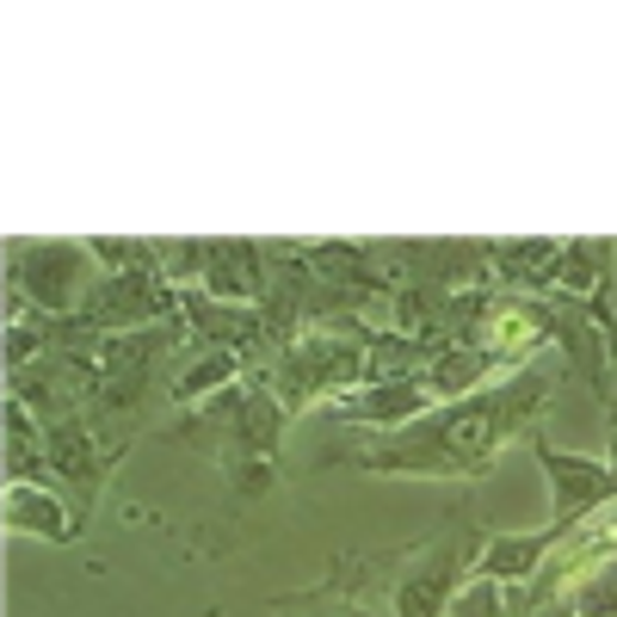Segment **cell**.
Masks as SVG:
<instances>
[{
	"mask_svg": "<svg viewBox=\"0 0 617 617\" xmlns=\"http://www.w3.org/2000/svg\"><path fill=\"white\" fill-rule=\"evenodd\" d=\"M524 339H531V334H524L519 315H500V322H494V346H524Z\"/></svg>",
	"mask_w": 617,
	"mask_h": 617,
	"instance_id": "6da1fadb",
	"label": "cell"
}]
</instances>
